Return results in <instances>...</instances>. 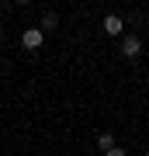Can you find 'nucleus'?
I'll list each match as a JSON object with an SVG mask.
<instances>
[{
  "instance_id": "7",
  "label": "nucleus",
  "mask_w": 149,
  "mask_h": 156,
  "mask_svg": "<svg viewBox=\"0 0 149 156\" xmlns=\"http://www.w3.org/2000/svg\"><path fill=\"white\" fill-rule=\"evenodd\" d=\"M146 156H149V153H146Z\"/></svg>"
},
{
  "instance_id": "1",
  "label": "nucleus",
  "mask_w": 149,
  "mask_h": 156,
  "mask_svg": "<svg viewBox=\"0 0 149 156\" xmlns=\"http://www.w3.org/2000/svg\"><path fill=\"white\" fill-rule=\"evenodd\" d=\"M42 42H45V31L42 28H24V35H21L24 49H42Z\"/></svg>"
},
{
  "instance_id": "2",
  "label": "nucleus",
  "mask_w": 149,
  "mask_h": 156,
  "mask_svg": "<svg viewBox=\"0 0 149 156\" xmlns=\"http://www.w3.org/2000/svg\"><path fill=\"white\" fill-rule=\"evenodd\" d=\"M122 56H128V59L142 56V42H139L135 35H125V38H122Z\"/></svg>"
},
{
  "instance_id": "6",
  "label": "nucleus",
  "mask_w": 149,
  "mask_h": 156,
  "mask_svg": "<svg viewBox=\"0 0 149 156\" xmlns=\"http://www.w3.org/2000/svg\"><path fill=\"white\" fill-rule=\"evenodd\" d=\"M0 35H4V28H0Z\"/></svg>"
},
{
  "instance_id": "5",
  "label": "nucleus",
  "mask_w": 149,
  "mask_h": 156,
  "mask_svg": "<svg viewBox=\"0 0 149 156\" xmlns=\"http://www.w3.org/2000/svg\"><path fill=\"white\" fill-rule=\"evenodd\" d=\"M104 156H128V153L122 149V146H115V149H111V153H104Z\"/></svg>"
},
{
  "instance_id": "4",
  "label": "nucleus",
  "mask_w": 149,
  "mask_h": 156,
  "mask_svg": "<svg viewBox=\"0 0 149 156\" xmlns=\"http://www.w3.org/2000/svg\"><path fill=\"white\" fill-rule=\"evenodd\" d=\"M97 149H101V156H104V153H111V149H115V139H111L108 132H104V135H97Z\"/></svg>"
},
{
  "instance_id": "3",
  "label": "nucleus",
  "mask_w": 149,
  "mask_h": 156,
  "mask_svg": "<svg viewBox=\"0 0 149 156\" xmlns=\"http://www.w3.org/2000/svg\"><path fill=\"white\" fill-rule=\"evenodd\" d=\"M104 31L115 38V35H122V31H125V21H122L118 14H108V17H104Z\"/></svg>"
}]
</instances>
